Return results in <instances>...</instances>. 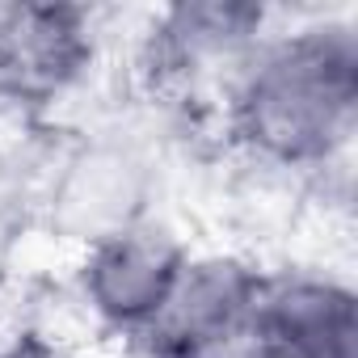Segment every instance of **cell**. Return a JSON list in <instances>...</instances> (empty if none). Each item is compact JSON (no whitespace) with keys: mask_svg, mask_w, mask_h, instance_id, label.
Instances as JSON below:
<instances>
[{"mask_svg":"<svg viewBox=\"0 0 358 358\" xmlns=\"http://www.w3.org/2000/svg\"><path fill=\"white\" fill-rule=\"evenodd\" d=\"M232 143L270 169H329L358 131V30L350 22H312L262 38L232 72Z\"/></svg>","mask_w":358,"mask_h":358,"instance_id":"obj_1","label":"cell"},{"mask_svg":"<svg viewBox=\"0 0 358 358\" xmlns=\"http://www.w3.org/2000/svg\"><path fill=\"white\" fill-rule=\"evenodd\" d=\"M266 270L236 253H190L156 316L131 337L139 358H236Z\"/></svg>","mask_w":358,"mask_h":358,"instance_id":"obj_2","label":"cell"},{"mask_svg":"<svg viewBox=\"0 0 358 358\" xmlns=\"http://www.w3.org/2000/svg\"><path fill=\"white\" fill-rule=\"evenodd\" d=\"M152 194H156L152 160L131 139L93 135L55 164L43 211L47 228L59 241L89 249L106 236H118L152 220L148 215Z\"/></svg>","mask_w":358,"mask_h":358,"instance_id":"obj_3","label":"cell"},{"mask_svg":"<svg viewBox=\"0 0 358 358\" xmlns=\"http://www.w3.org/2000/svg\"><path fill=\"white\" fill-rule=\"evenodd\" d=\"M93 51V17L76 5H0V106L43 110L59 101L89 72Z\"/></svg>","mask_w":358,"mask_h":358,"instance_id":"obj_4","label":"cell"},{"mask_svg":"<svg viewBox=\"0 0 358 358\" xmlns=\"http://www.w3.org/2000/svg\"><path fill=\"white\" fill-rule=\"evenodd\" d=\"M236 358H358V295L320 270L266 274Z\"/></svg>","mask_w":358,"mask_h":358,"instance_id":"obj_5","label":"cell"},{"mask_svg":"<svg viewBox=\"0 0 358 358\" xmlns=\"http://www.w3.org/2000/svg\"><path fill=\"white\" fill-rule=\"evenodd\" d=\"M186 257H190V249L169 228L143 220L118 236H106V241L80 249L76 295L101 329L131 341L164 303Z\"/></svg>","mask_w":358,"mask_h":358,"instance_id":"obj_6","label":"cell"},{"mask_svg":"<svg viewBox=\"0 0 358 358\" xmlns=\"http://www.w3.org/2000/svg\"><path fill=\"white\" fill-rule=\"evenodd\" d=\"M270 13L249 0H182L152 17L143 68L156 85L190 89L203 80H232L249 51L266 38Z\"/></svg>","mask_w":358,"mask_h":358,"instance_id":"obj_7","label":"cell"},{"mask_svg":"<svg viewBox=\"0 0 358 358\" xmlns=\"http://www.w3.org/2000/svg\"><path fill=\"white\" fill-rule=\"evenodd\" d=\"M0 358H72L64 341L47 337L43 329H17L0 341Z\"/></svg>","mask_w":358,"mask_h":358,"instance_id":"obj_8","label":"cell"}]
</instances>
